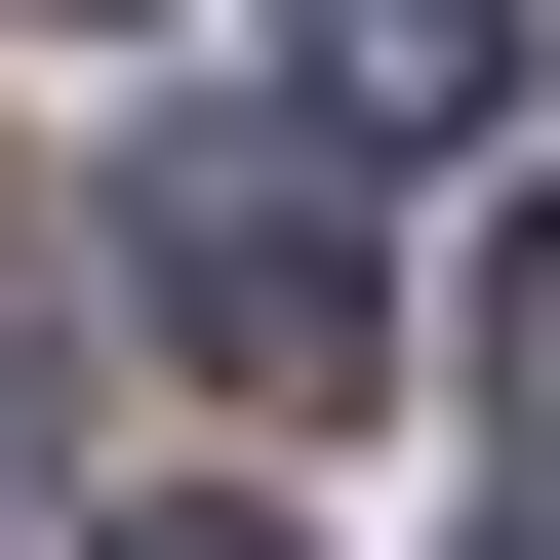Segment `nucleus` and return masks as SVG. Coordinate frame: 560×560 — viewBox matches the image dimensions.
I'll use <instances>...</instances> for the list:
<instances>
[{
  "label": "nucleus",
  "instance_id": "nucleus-1",
  "mask_svg": "<svg viewBox=\"0 0 560 560\" xmlns=\"http://www.w3.org/2000/svg\"><path fill=\"white\" fill-rule=\"evenodd\" d=\"M120 280H161V320H200L241 400H361V241H320V200H241V161H161V200H120Z\"/></svg>",
  "mask_w": 560,
  "mask_h": 560
},
{
  "label": "nucleus",
  "instance_id": "nucleus-2",
  "mask_svg": "<svg viewBox=\"0 0 560 560\" xmlns=\"http://www.w3.org/2000/svg\"><path fill=\"white\" fill-rule=\"evenodd\" d=\"M280 81H320V161H480L521 120V0H280Z\"/></svg>",
  "mask_w": 560,
  "mask_h": 560
},
{
  "label": "nucleus",
  "instance_id": "nucleus-3",
  "mask_svg": "<svg viewBox=\"0 0 560 560\" xmlns=\"http://www.w3.org/2000/svg\"><path fill=\"white\" fill-rule=\"evenodd\" d=\"M480 400H521V441H560V200H521V280H480Z\"/></svg>",
  "mask_w": 560,
  "mask_h": 560
},
{
  "label": "nucleus",
  "instance_id": "nucleus-4",
  "mask_svg": "<svg viewBox=\"0 0 560 560\" xmlns=\"http://www.w3.org/2000/svg\"><path fill=\"white\" fill-rule=\"evenodd\" d=\"M120 560H280V480H161V521H120Z\"/></svg>",
  "mask_w": 560,
  "mask_h": 560
},
{
  "label": "nucleus",
  "instance_id": "nucleus-5",
  "mask_svg": "<svg viewBox=\"0 0 560 560\" xmlns=\"http://www.w3.org/2000/svg\"><path fill=\"white\" fill-rule=\"evenodd\" d=\"M480 560H560V441H521V480H480Z\"/></svg>",
  "mask_w": 560,
  "mask_h": 560
},
{
  "label": "nucleus",
  "instance_id": "nucleus-6",
  "mask_svg": "<svg viewBox=\"0 0 560 560\" xmlns=\"http://www.w3.org/2000/svg\"><path fill=\"white\" fill-rule=\"evenodd\" d=\"M81 40H120V0H81Z\"/></svg>",
  "mask_w": 560,
  "mask_h": 560
}]
</instances>
